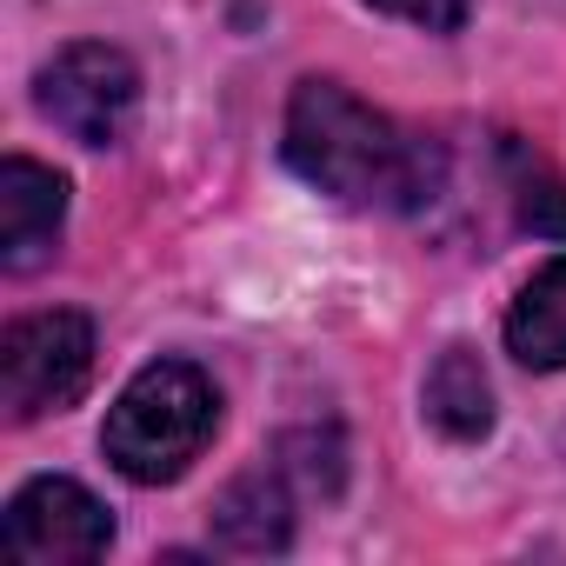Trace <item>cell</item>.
I'll return each instance as SVG.
<instances>
[{
    "mask_svg": "<svg viewBox=\"0 0 566 566\" xmlns=\"http://www.w3.org/2000/svg\"><path fill=\"white\" fill-rule=\"evenodd\" d=\"M287 167L347 200V207H387L413 213L440 193L447 154L427 134L394 127L367 101H354L340 81H301L287 101Z\"/></svg>",
    "mask_w": 566,
    "mask_h": 566,
    "instance_id": "6da1fadb",
    "label": "cell"
},
{
    "mask_svg": "<svg viewBox=\"0 0 566 566\" xmlns=\"http://www.w3.org/2000/svg\"><path fill=\"white\" fill-rule=\"evenodd\" d=\"M213 427H220L213 380L200 367H187V360H154L120 387L101 447L134 486H160V480H180L200 460Z\"/></svg>",
    "mask_w": 566,
    "mask_h": 566,
    "instance_id": "7a4b0ae2",
    "label": "cell"
},
{
    "mask_svg": "<svg viewBox=\"0 0 566 566\" xmlns=\"http://www.w3.org/2000/svg\"><path fill=\"white\" fill-rule=\"evenodd\" d=\"M94 374V321L87 314H28L0 334V407L8 420L61 413Z\"/></svg>",
    "mask_w": 566,
    "mask_h": 566,
    "instance_id": "3957f363",
    "label": "cell"
},
{
    "mask_svg": "<svg viewBox=\"0 0 566 566\" xmlns=\"http://www.w3.org/2000/svg\"><path fill=\"white\" fill-rule=\"evenodd\" d=\"M41 114L81 147H114L140 114V74L120 48L74 41L41 67Z\"/></svg>",
    "mask_w": 566,
    "mask_h": 566,
    "instance_id": "277c9868",
    "label": "cell"
},
{
    "mask_svg": "<svg viewBox=\"0 0 566 566\" xmlns=\"http://www.w3.org/2000/svg\"><path fill=\"white\" fill-rule=\"evenodd\" d=\"M8 546L28 566H87L114 546V520L81 480L48 473L8 500Z\"/></svg>",
    "mask_w": 566,
    "mask_h": 566,
    "instance_id": "5b68a950",
    "label": "cell"
},
{
    "mask_svg": "<svg viewBox=\"0 0 566 566\" xmlns=\"http://www.w3.org/2000/svg\"><path fill=\"white\" fill-rule=\"evenodd\" d=\"M67 220V180L41 160H0V266L28 273L48 260Z\"/></svg>",
    "mask_w": 566,
    "mask_h": 566,
    "instance_id": "8992f818",
    "label": "cell"
},
{
    "mask_svg": "<svg viewBox=\"0 0 566 566\" xmlns=\"http://www.w3.org/2000/svg\"><path fill=\"white\" fill-rule=\"evenodd\" d=\"M213 533H220L227 553H253V559L287 553V539H294V480H287V467L266 460V467L240 473L213 500Z\"/></svg>",
    "mask_w": 566,
    "mask_h": 566,
    "instance_id": "52a82bcc",
    "label": "cell"
},
{
    "mask_svg": "<svg viewBox=\"0 0 566 566\" xmlns=\"http://www.w3.org/2000/svg\"><path fill=\"white\" fill-rule=\"evenodd\" d=\"M506 347L520 367H539V374L566 367V253L546 260L520 287V301L506 314Z\"/></svg>",
    "mask_w": 566,
    "mask_h": 566,
    "instance_id": "ba28073f",
    "label": "cell"
},
{
    "mask_svg": "<svg viewBox=\"0 0 566 566\" xmlns=\"http://www.w3.org/2000/svg\"><path fill=\"white\" fill-rule=\"evenodd\" d=\"M427 420L447 433V440H480L493 427V387L480 374V360L467 347H447L427 374Z\"/></svg>",
    "mask_w": 566,
    "mask_h": 566,
    "instance_id": "9c48e42d",
    "label": "cell"
},
{
    "mask_svg": "<svg viewBox=\"0 0 566 566\" xmlns=\"http://www.w3.org/2000/svg\"><path fill=\"white\" fill-rule=\"evenodd\" d=\"M273 460L287 467V480H301V493H321V500H334V493H340V473H347V467H340V440H334V433H314V427L287 433Z\"/></svg>",
    "mask_w": 566,
    "mask_h": 566,
    "instance_id": "30bf717a",
    "label": "cell"
},
{
    "mask_svg": "<svg viewBox=\"0 0 566 566\" xmlns=\"http://www.w3.org/2000/svg\"><path fill=\"white\" fill-rule=\"evenodd\" d=\"M520 220H526L533 233L566 240V187H559L553 174H526V180H520Z\"/></svg>",
    "mask_w": 566,
    "mask_h": 566,
    "instance_id": "8fae6325",
    "label": "cell"
},
{
    "mask_svg": "<svg viewBox=\"0 0 566 566\" xmlns=\"http://www.w3.org/2000/svg\"><path fill=\"white\" fill-rule=\"evenodd\" d=\"M367 8H380V14H394V21H413V28H427V34H453V28L473 14V0H367Z\"/></svg>",
    "mask_w": 566,
    "mask_h": 566,
    "instance_id": "7c38bea8",
    "label": "cell"
}]
</instances>
